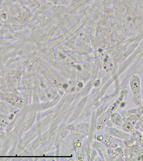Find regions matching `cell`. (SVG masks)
<instances>
[{"label": "cell", "instance_id": "1", "mask_svg": "<svg viewBox=\"0 0 143 161\" xmlns=\"http://www.w3.org/2000/svg\"><path fill=\"white\" fill-rule=\"evenodd\" d=\"M131 87L135 94L136 95L138 96L139 94V81L137 77H133L131 81Z\"/></svg>", "mask_w": 143, "mask_h": 161}]
</instances>
